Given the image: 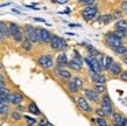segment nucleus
Returning a JSON list of instances; mask_svg holds the SVG:
<instances>
[{
    "mask_svg": "<svg viewBox=\"0 0 127 126\" xmlns=\"http://www.w3.org/2000/svg\"><path fill=\"white\" fill-rule=\"evenodd\" d=\"M118 8L122 10L124 14H127V0H120V1L118 3Z\"/></svg>",
    "mask_w": 127,
    "mask_h": 126,
    "instance_id": "f704fd0d",
    "label": "nucleus"
},
{
    "mask_svg": "<svg viewBox=\"0 0 127 126\" xmlns=\"http://www.w3.org/2000/svg\"><path fill=\"white\" fill-rule=\"evenodd\" d=\"M118 78L120 79L122 82H126V84H127V70H123V73H122Z\"/></svg>",
    "mask_w": 127,
    "mask_h": 126,
    "instance_id": "58836bf2",
    "label": "nucleus"
},
{
    "mask_svg": "<svg viewBox=\"0 0 127 126\" xmlns=\"http://www.w3.org/2000/svg\"><path fill=\"white\" fill-rule=\"evenodd\" d=\"M26 108H28V111L30 115H34V117H44L41 112V110L38 108V106H37L36 101L33 100H28V104H26Z\"/></svg>",
    "mask_w": 127,
    "mask_h": 126,
    "instance_id": "f3484780",
    "label": "nucleus"
},
{
    "mask_svg": "<svg viewBox=\"0 0 127 126\" xmlns=\"http://www.w3.org/2000/svg\"><path fill=\"white\" fill-rule=\"evenodd\" d=\"M37 34H38V45L41 47H49L51 40H52L53 33H51L45 27H37Z\"/></svg>",
    "mask_w": 127,
    "mask_h": 126,
    "instance_id": "6e6552de",
    "label": "nucleus"
},
{
    "mask_svg": "<svg viewBox=\"0 0 127 126\" xmlns=\"http://www.w3.org/2000/svg\"><path fill=\"white\" fill-rule=\"evenodd\" d=\"M113 62H115V59H113L111 55H105L104 62H102V67H104V71H108V70H109V67L113 64Z\"/></svg>",
    "mask_w": 127,
    "mask_h": 126,
    "instance_id": "a878e982",
    "label": "nucleus"
},
{
    "mask_svg": "<svg viewBox=\"0 0 127 126\" xmlns=\"http://www.w3.org/2000/svg\"><path fill=\"white\" fill-rule=\"evenodd\" d=\"M68 58H67L66 52H59L58 58H56L55 63H56V67H60V68H66L68 67Z\"/></svg>",
    "mask_w": 127,
    "mask_h": 126,
    "instance_id": "a211bd4d",
    "label": "nucleus"
},
{
    "mask_svg": "<svg viewBox=\"0 0 127 126\" xmlns=\"http://www.w3.org/2000/svg\"><path fill=\"white\" fill-rule=\"evenodd\" d=\"M60 40H62L60 36L53 33L52 40H51V44H49V49L52 52H60Z\"/></svg>",
    "mask_w": 127,
    "mask_h": 126,
    "instance_id": "412c9836",
    "label": "nucleus"
},
{
    "mask_svg": "<svg viewBox=\"0 0 127 126\" xmlns=\"http://www.w3.org/2000/svg\"><path fill=\"white\" fill-rule=\"evenodd\" d=\"M123 56H127V51H126V54H124V55H123Z\"/></svg>",
    "mask_w": 127,
    "mask_h": 126,
    "instance_id": "de8ad7c7",
    "label": "nucleus"
},
{
    "mask_svg": "<svg viewBox=\"0 0 127 126\" xmlns=\"http://www.w3.org/2000/svg\"><path fill=\"white\" fill-rule=\"evenodd\" d=\"M92 88H93L98 95H104V93H107V85L105 84H93Z\"/></svg>",
    "mask_w": 127,
    "mask_h": 126,
    "instance_id": "c85d7f7f",
    "label": "nucleus"
},
{
    "mask_svg": "<svg viewBox=\"0 0 127 126\" xmlns=\"http://www.w3.org/2000/svg\"><path fill=\"white\" fill-rule=\"evenodd\" d=\"M23 126H34V125H28V123H25V125H23Z\"/></svg>",
    "mask_w": 127,
    "mask_h": 126,
    "instance_id": "a18cd8bd",
    "label": "nucleus"
},
{
    "mask_svg": "<svg viewBox=\"0 0 127 126\" xmlns=\"http://www.w3.org/2000/svg\"><path fill=\"white\" fill-rule=\"evenodd\" d=\"M113 29L115 30H119L120 33H123L127 38V19L122 18V19H118V21L113 23Z\"/></svg>",
    "mask_w": 127,
    "mask_h": 126,
    "instance_id": "aec40b11",
    "label": "nucleus"
},
{
    "mask_svg": "<svg viewBox=\"0 0 127 126\" xmlns=\"http://www.w3.org/2000/svg\"><path fill=\"white\" fill-rule=\"evenodd\" d=\"M96 126H111L108 117H96Z\"/></svg>",
    "mask_w": 127,
    "mask_h": 126,
    "instance_id": "cd10ccee",
    "label": "nucleus"
},
{
    "mask_svg": "<svg viewBox=\"0 0 127 126\" xmlns=\"http://www.w3.org/2000/svg\"><path fill=\"white\" fill-rule=\"evenodd\" d=\"M111 14H112L113 19H122V18H123V15H124V12L122 10H119V8H112Z\"/></svg>",
    "mask_w": 127,
    "mask_h": 126,
    "instance_id": "473e14b6",
    "label": "nucleus"
},
{
    "mask_svg": "<svg viewBox=\"0 0 127 126\" xmlns=\"http://www.w3.org/2000/svg\"><path fill=\"white\" fill-rule=\"evenodd\" d=\"M34 44L32 43L29 38H25V40L22 41V44H21V48L23 49L25 52H33V49H34Z\"/></svg>",
    "mask_w": 127,
    "mask_h": 126,
    "instance_id": "393cba45",
    "label": "nucleus"
},
{
    "mask_svg": "<svg viewBox=\"0 0 127 126\" xmlns=\"http://www.w3.org/2000/svg\"><path fill=\"white\" fill-rule=\"evenodd\" d=\"M75 106H77L78 111H79L81 114L86 115V117H90V115L94 112L93 104H92L90 101L82 95V93L77 95V97H75Z\"/></svg>",
    "mask_w": 127,
    "mask_h": 126,
    "instance_id": "7ed1b4c3",
    "label": "nucleus"
},
{
    "mask_svg": "<svg viewBox=\"0 0 127 126\" xmlns=\"http://www.w3.org/2000/svg\"><path fill=\"white\" fill-rule=\"evenodd\" d=\"M51 75H52V78L56 79L60 85L64 84V82H67V81H70V79H72V77H74L72 75V71L70 70L68 67L60 68V67H56V66H55V68L51 71Z\"/></svg>",
    "mask_w": 127,
    "mask_h": 126,
    "instance_id": "39448f33",
    "label": "nucleus"
},
{
    "mask_svg": "<svg viewBox=\"0 0 127 126\" xmlns=\"http://www.w3.org/2000/svg\"><path fill=\"white\" fill-rule=\"evenodd\" d=\"M63 88H64V90L67 92V95H74V96H77V95H79V93L82 92V89H81V88L78 86V85L75 84L72 79L64 82V84H63Z\"/></svg>",
    "mask_w": 127,
    "mask_h": 126,
    "instance_id": "ddd939ff",
    "label": "nucleus"
},
{
    "mask_svg": "<svg viewBox=\"0 0 127 126\" xmlns=\"http://www.w3.org/2000/svg\"><path fill=\"white\" fill-rule=\"evenodd\" d=\"M11 104L8 103H0V114H1V118L3 121L6 118H10V114H11Z\"/></svg>",
    "mask_w": 127,
    "mask_h": 126,
    "instance_id": "4be33fe9",
    "label": "nucleus"
},
{
    "mask_svg": "<svg viewBox=\"0 0 127 126\" xmlns=\"http://www.w3.org/2000/svg\"><path fill=\"white\" fill-rule=\"evenodd\" d=\"M100 106L104 108V111H105V114H107L108 118H111V115L116 111L115 106H113V101H112V99H111V96L108 95V92L104 93V95H101V103H100Z\"/></svg>",
    "mask_w": 127,
    "mask_h": 126,
    "instance_id": "0eeeda50",
    "label": "nucleus"
},
{
    "mask_svg": "<svg viewBox=\"0 0 127 126\" xmlns=\"http://www.w3.org/2000/svg\"><path fill=\"white\" fill-rule=\"evenodd\" d=\"M23 30H25V38H29L33 44H38V34H37V27L32 23H23Z\"/></svg>",
    "mask_w": 127,
    "mask_h": 126,
    "instance_id": "9d476101",
    "label": "nucleus"
},
{
    "mask_svg": "<svg viewBox=\"0 0 127 126\" xmlns=\"http://www.w3.org/2000/svg\"><path fill=\"white\" fill-rule=\"evenodd\" d=\"M23 122L28 123V125H37L38 121L36 118H33V115H30V114H23Z\"/></svg>",
    "mask_w": 127,
    "mask_h": 126,
    "instance_id": "c756f323",
    "label": "nucleus"
},
{
    "mask_svg": "<svg viewBox=\"0 0 127 126\" xmlns=\"http://www.w3.org/2000/svg\"><path fill=\"white\" fill-rule=\"evenodd\" d=\"M34 62H36V64L38 66V67H41L42 70H45V71H52L56 66V63L53 62V55L49 54V52L41 54L40 56L34 58Z\"/></svg>",
    "mask_w": 127,
    "mask_h": 126,
    "instance_id": "20e7f679",
    "label": "nucleus"
},
{
    "mask_svg": "<svg viewBox=\"0 0 127 126\" xmlns=\"http://www.w3.org/2000/svg\"><path fill=\"white\" fill-rule=\"evenodd\" d=\"M96 117H107V114H105V111H104V108H102L101 106H97V107H94V112H93Z\"/></svg>",
    "mask_w": 127,
    "mask_h": 126,
    "instance_id": "72a5a7b5",
    "label": "nucleus"
},
{
    "mask_svg": "<svg viewBox=\"0 0 127 126\" xmlns=\"http://www.w3.org/2000/svg\"><path fill=\"white\" fill-rule=\"evenodd\" d=\"M89 77H90L92 84H107L109 77H107L102 73H93V71H89Z\"/></svg>",
    "mask_w": 127,
    "mask_h": 126,
    "instance_id": "2eb2a0df",
    "label": "nucleus"
},
{
    "mask_svg": "<svg viewBox=\"0 0 127 126\" xmlns=\"http://www.w3.org/2000/svg\"><path fill=\"white\" fill-rule=\"evenodd\" d=\"M98 0H77V5H83V7H88V5H93L97 4Z\"/></svg>",
    "mask_w": 127,
    "mask_h": 126,
    "instance_id": "2f4dec72",
    "label": "nucleus"
},
{
    "mask_svg": "<svg viewBox=\"0 0 127 126\" xmlns=\"http://www.w3.org/2000/svg\"><path fill=\"white\" fill-rule=\"evenodd\" d=\"M0 37H1V44H6L8 38H11V32H10L8 23L4 21L0 22Z\"/></svg>",
    "mask_w": 127,
    "mask_h": 126,
    "instance_id": "4468645a",
    "label": "nucleus"
},
{
    "mask_svg": "<svg viewBox=\"0 0 127 126\" xmlns=\"http://www.w3.org/2000/svg\"><path fill=\"white\" fill-rule=\"evenodd\" d=\"M68 49V44H67L66 38H62L60 40V52H66Z\"/></svg>",
    "mask_w": 127,
    "mask_h": 126,
    "instance_id": "4c0bfd02",
    "label": "nucleus"
},
{
    "mask_svg": "<svg viewBox=\"0 0 127 126\" xmlns=\"http://www.w3.org/2000/svg\"><path fill=\"white\" fill-rule=\"evenodd\" d=\"M81 93H82V95L85 96L92 104H94V106H100V103H101V95H98L93 88H85V89H82Z\"/></svg>",
    "mask_w": 127,
    "mask_h": 126,
    "instance_id": "1a4fd4ad",
    "label": "nucleus"
},
{
    "mask_svg": "<svg viewBox=\"0 0 127 126\" xmlns=\"http://www.w3.org/2000/svg\"><path fill=\"white\" fill-rule=\"evenodd\" d=\"M36 126H53V125L51 122H48L45 117H41V118H40V121H38V123H37Z\"/></svg>",
    "mask_w": 127,
    "mask_h": 126,
    "instance_id": "c9c22d12",
    "label": "nucleus"
},
{
    "mask_svg": "<svg viewBox=\"0 0 127 126\" xmlns=\"http://www.w3.org/2000/svg\"><path fill=\"white\" fill-rule=\"evenodd\" d=\"M70 27H81V25H78V23H70Z\"/></svg>",
    "mask_w": 127,
    "mask_h": 126,
    "instance_id": "79ce46f5",
    "label": "nucleus"
},
{
    "mask_svg": "<svg viewBox=\"0 0 127 126\" xmlns=\"http://www.w3.org/2000/svg\"><path fill=\"white\" fill-rule=\"evenodd\" d=\"M111 123H122V125L127 126V117L124 114H122L120 111H115L111 115Z\"/></svg>",
    "mask_w": 127,
    "mask_h": 126,
    "instance_id": "6ab92c4d",
    "label": "nucleus"
},
{
    "mask_svg": "<svg viewBox=\"0 0 127 126\" xmlns=\"http://www.w3.org/2000/svg\"><path fill=\"white\" fill-rule=\"evenodd\" d=\"M78 15L82 16L86 22L92 23L93 21H97L100 16V8L97 4H93V5H88V7H82L79 8V12Z\"/></svg>",
    "mask_w": 127,
    "mask_h": 126,
    "instance_id": "f03ea898",
    "label": "nucleus"
},
{
    "mask_svg": "<svg viewBox=\"0 0 127 126\" xmlns=\"http://www.w3.org/2000/svg\"><path fill=\"white\" fill-rule=\"evenodd\" d=\"M120 60L124 63V64H127V56H120Z\"/></svg>",
    "mask_w": 127,
    "mask_h": 126,
    "instance_id": "a19ab883",
    "label": "nucleus"
},
{
    "mask_svg": "<svg viewBox=\"0 0 127 126\" xmlns=\"http://www.w3.org/2000/svg\"><path fill=\"white\" fill-rule=\"evenodd\" d=\"M111 126H126V125H122V123H111Z\"/></svg>",
    "mask_w": 127,
    "mask_h": 126,
    "instance_id": "c03bdc74",
    "label": "nucleus"
},
{
    "mask_svg": "<svg viewBox=\"0 0 127 126\" xmlns=\"http://www.w3.org/2000/svg\"><path fill=\"white\" fill-rule=\"evenodd\" d=\"M72 81H74L75 84L81 88V89H85V88H86L85 86V79H83V77L79 75V74H75V75L72 77Z\"/></svg>",
    "mask_w": 127,
    "mask_h": 126,
    "instance_id": "bb28decb",
    "label": "nucleus"
},
{
    "mask_svg": "<svg viewBox=\"0 0 127 126\" xmlns=\"http://www.w3.org/2000/svg\"><path fill=\"white\" fill-rule=\"evenodd\" d=\"M123 73V67H122V64L119 62H113V64L109 67V70L107 71V74H108V77L109 78H116V77H119L120 74Z\"/></svg>",
    "mask_w": 127,
    "mask_h": 126,
    "instance_id": "dca6fc26",
    "label": "nucleus"
},
{
    "mask_svg": "<svg viewBox=\"0 0 127 126\" xmlns=\"http://www.w3.org/2000/svg\"><path fill=\"white\" fill-rule=\"evenodd\" d=\"M70 0H56V3L58 4H66V3H68Z\"/></svg>",
    "mask_w": 127,
    "mask_h": 126,
    "instance_id": "ea45409f",
    "label": "nucleus"
},
{
    "mask_svg": "<svg viewBox=\"0 0 127 126\" xmlns=\"http://www.w3.org/2000/svg\"><path fill=\"white\" fill-rule=\"evenodd\" d=\"M124 38H126V36L123 34V33H120L119 30H109V32H107L104 36H102V44H104L107 48H109L111 51H112L113 48H116V47H120L124 44Z\"/></svg>",
    "mask_w": 127,
    "mask_h": 126,
    "instance_id": "f257e3e1",
    "label": "nucleus"
},
{
    "mask_svg": "<svg viewBox=\"0 0 127 126\" xmlns=\"http://www.w3.org/2000/svg\"><path fill=\"white\" fill-rule=\"evenodd\" d=\"M83 63H85L83 59H78V58L71 56V59L68 60V68L72 71V73L81 74L83 71Z\"/></svg>",
    "mask_w": 127,
    "mask_h": 126,
    "instance_id": "f8f14e48",
    "label": "nucleus"
},
{
    "mask_svg": "<svg viewBox=\"0 0 127 126\" xmlns=\"http://www.w3.org/2000/svg\"><path fill=\"white\" fill-rule=\"evenodd\" d=\"M126 51H127V47L124 45V44H123V45H120V47H116V48L112 49V52L116 55V56H119V58L123 56V55L126 54Z\"/></svg>",
    "mask_w": 127,
    "mask_h": 126,
    "instance_id": "7c9ffc66",
    "label": "nucleus"
},
{
    "mask_svg": "<svg viewBox=\"0 0 127 126\" xmlns=\"http://www.w3.org/2000/svg\"><path fill=\"white\" fill-rule=\"evenodd\" d=\"M49 1H51V3H56V0H49Z\"/></svg>",
    "mask_w": 127,
    "mask_h": 126,
    "instance_id": "49530a36",
    "label": "nucleus"
},
{
    "mask_svg": "<svg viewBox=\"0 0 127 126\" xmlns=\"http://www.w3.org/2000/svg\"><path fill=\"white\" fill-rule=\"evenodd\" d=\"M97 21H98L101 25H109L111 22L113 21V16H112V14H111V12L100 14V16H98V19H97Z\"/></svg>",
    "mask_w": 127,
    "mask_h": 126,
    "instance_id": "b1692460",
    "label": "nucleus"
},
{
    "mask_svg": "<svg viewBox=\"0 0 127 126\" xmlns=\"http://www.w3.org/2000/svg\"><path fill=\"white\" fill-rule=\"evenodd\" d=\"M34 21H37V22H45V19H42V18H34Z\"/></svg>",
    "mask_w": 127,
    "mask_h": 126,
    "instance_id": "37998d69",
    "label": "nucleus"
},
{
    "mask_svg": "<svg viewBox=\"0 0 127 126\" xmlns=\"http://www.w3.org/2000/svg\"><path fill=\"white\" fill-rule=\"evenodd\" d=\"M8 27L11 32V40L17 44H22V41L25 40V30H23L22 25H18L17 22H11L8 21Z\"/></svg>",
    "mask_w": 127,
    "mask_h": 126,
    "instance_id": "423d86ee",
    "label": "nucleus"
},
{
    "mask_svg": "<svg viewBox=\"0 0 127 126\" xmlns=\"http://www.w3.org/2000/svg\"><path fill=\"white\" fill-rule=\"evenodd\" d=\"M10 122H11V123H21V122H23V114H22V112L15 111V110H12L11 114H10Z\"/></svg>",
    "mask_w": 127,
    "mask_h": 126,
    "instance_id": "5701e85b",
    "label": "nucleus"
},
{
    "mask_svg": "<svg viewBox=\"0 0 127 126\" xmlns=\"http://www.w3.org/2000/svg\"><path fill=\"white\" fill-rule=\"evenodd\" d=\"M25 100H26V96L23 95L21 90H18V89H14L8 95V97H7V103L11 104V106H18V104H22Z\"/></svg>",
    "mask_w": 127,
    "mask_h": 126,
    "instance_id": "9b49d317",
    "label": "nucleus"
},
{
    "mask_svg": "<svg viewBox=\"0 0 127 126\" xmlns=\"http://www.w3.org/2000/svg\"><path fill=\"white\" fill-rule=\"evenodd\" d=\"M14 110L15 111H18V112H22V114H25L26 111H28V108H26V106L25 104H18V106H14Z\"/></svg>",
    "mask_w": 127,
    "mask_h": 126,
    "instance_id": "e433bc0d",
    "label": "nucleus"
}]
</instances>
